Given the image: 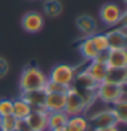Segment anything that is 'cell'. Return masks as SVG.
Segmentation results:
<instances>
[{
    "label": "cell",
    "mask_w": 127,
    "mask_h": 131,
    "mask_svg": "<svg viewBox=\"0 0 127 131\" xmlns=\"http://www.w3.org/2000/svg\"><path fill=\"white\" fill-rule=\"evenodd\" d=\"M47 81H48V77L38 67L27 66L19 77V89H20V92L44 89Z\"/></svg>",
    "instance_id": "1"
},
{
    "label": "cell",
    "mask_w": 127,
    "mask_h": 131,
    "mask_svg": "<svg viewBox=\"0 0 127 131\" xmlns=\"http://www.w3.org/2000/svg\"><path fill=\"white\" fill-rule=\"evenodd\" d=\"M96 98L105 105H112L116 101L124 98V86L101 82L96 89Z\"/></svg>",
    "instance_id": "2"
},
{
    "label": "cell",
    "mask_w": 127,
    "mask_h": 131,
    "mask_svg": "<svg viewBox=\"0 0 127 131\" xmlns=\"http://www.w3.org/2000/svg\"><path fill=\"white\" fill-rule=\"evenodd\" d=\"M90 108V104L86 101V98L82 94L75 90L74 88H70L66 93V105H64V112L68 116L74 115H82L85 111Z\"/></svg>",
    "instance_id": "3"
},
{
    "label": "cell",
    "mask_w": 127,
    "mask_h": 131,
    "mask_svg": "<svg viewBox=\"0 0 127 131\" xmlns=\"http://www.w3.org/2000/svg\"><path fill=\"white\" fill-rule=\"evenodd\" d=\"M100 19L105 26L113 27L124 20V11L115 3H105L100 8Z\"/></svg>",
    "instance_id": "4"
},
{
    "label": "cell",
    "mask_w": 127,
    "mask_h": 131,
    "mask_svg": "<svg viewBox=\"0 0 127 131\" xmlns=\"http://www.w3.org/2000/svg\"><path fill=\"white\" fill-rule=\"evenodd\" d=\"M77 74V68L72 67L70 64H56L55 67L51 70L49 72L48 79H51L53 82H57V83L67 86V88H71L74 78H75Z\"/></svg>",
    "instance_id": "5"
},
{
    "label": "cell",
    "mask_w": 127,
    "mask_h": 131,
    "mask_svg": "<svg viewBox=\"0 0 127 131\" xmlns=\"http://www.w3.org/2000/svg\"><path fill=\"white\" fill-rule=\"evenodd\" d=\"M85 71L88 72L97 83L104 82L107 71H108V67H107V64H105V53H100L94 60L88 61V67L85 68Z\"/></svg>",
    "instance_id": "6"
},
{
    "label": "cell",
    "mask_w": 127,
    "mask_h": 131,
    "mask_svg": "<svg viewBox=\"0 0 127 131\" xmlns=\"http://www.w3.org/2000/svg\"><path fill=\"white\" fill-rule=\"evenodd\" d=\"M107 41H108L109 49H126L127 45V33L124 23H122V26H113L111 30L105 33Z\"/></svg>",
    "instance_id": "7"
},
{
    "label": "cell",
    "mask_w": 127,
    "mask_h": 131,
    "mask_svg": "<svg viewBox=\"0 0 127 131\" xmlns=\"http://www.w3.org/2000/svg\"><path fill=\"white\" fill-rule=\"evenodd\" d=\"M97 86L98 83L83 70V71H79L75 74V78H74L71 88L77 89L81 93H96Z\"/></svg>",
    "instance_id": "8"
},
{
    "label": "cell",
    "mask_w": 127,
    "mask_h": 131,
    "mask_svg": "<svg viewBox=\"0 0 127 131\" xmlns=\"http://www.w3.org/2000/svg\"><path fill=\"white\" fill-rule=\"evenodd\" d=\"M25 122L34 131H48V112L45 109H31Z\"/></svg>",
    "instance_id": "9"
},
{
    "label": "cell",
    "mask_w": 127,
    "mask_h": 131,
    "mask_svg": "<svg viewBox=\"0 0 127 131\" xmlns=\"http://www.w3.org/2000/svg\"><path fill=\"white\" fill-rule=\"evenodd\" d=\"M89 119V124H92L94 128H101V127H108V126H118L116 119H115L111 108L108 109H101L94 112Z\"/></svg>",
    "instance_id": "10"
},
{
    "label": "cell",
    "mask_w": 127,
    "mask_h": 131,
    "mask_svg": "<svg viewBox=\"0 0 127 131\" xmlns=\"http://www.w3.org/2000/svg\"><path fill=\"white\" fill-rule=\"evenodd\" d=\"M105 64L108 68H127V51L108 49L105 52Z\"/></svg>",
    "instance_id": "11"
},
{
    "label": "cell",
    "mask_w": 127,
    "mask_h": 131,
    "mask_svg": "<svg viewBox=\"0 0 127 131\" xmlns=\"http://www.w3.org/2000/svg\"><path fill=\"white\" fill-rule=\"evenodd\" d=\"M22 27L25 31L27 33H38L41 29L44 27V16L40 14V12H27V14L23 15L22 18Z\"/></svg>",
    "instance_id": "12"
},
{
    "label": "cell",
    "mask_w": 127,
    "mask_h": 131,
    "mask_svg": "<svg viewBox=\"0 0 127 131\" xmlns=\"http://www.w3.org/2000/svg\"><path fill=\"white\" fill-rule=\"evenodd\" d=\"M45 96H47V93H45L44 89L20 92V97L31 106V109H44Z\"/></svg>",
    "instance_id": "13"
},
{
    "label": "cell",
    "mask_w": 127,
    "mask_h": 131,
    "mask_svg": "<svg viewBox=\"0 0 127 131\" xmlns=\"http://www.w3.org/2000/svg\"><path fill=\"white\" fill-rule=\"evenodd\" d=\"M66 93H47L44 102V109L47 112H57L64 111Z\"/></svg>",
    "instance_id": "14"
},
{
    "label": "cell",
    "mask_w": 127,
    "mask_h": 131,
    "mask_svg": "<svg viewBox=\"0 0 127 131\" xmlns=\"http://www.w3.org/2000/svg\"><path fill=\"white\" fill-rule=\"evenodd\" d=\"M77 27L85 37H90L97 33V23L90 15H79L75 20Z\"/></svg>",
    "instance_id": "15"
},
{
    "label": "cell",
    "mask_w": 127,
    "mask_h": 131,
    "mask_svg": "<svg viewBox=\"0 0 127 131\" xmlns=\"http://www.w3.org/2000/svg\"><path fill=\"white\" fill-rule=\"evenodd\" d=\"M68 120V115L64 111L57 112H48V130L49 131H60L63 130Z\"/></svg>",
    "instance_id": "16"
},
{
    "label": "cell",
    "mask_w": 127,
    "mask_h": 131,
    "mask_svg": "<svg viewBox=\"0 0 127 131\" xmlns=\"http://www.w3.org/2000/svg\"><path fill=\"white\" fill-rule=\"evenodd\" d=\"M89 127V119L83 113L74 115V116H68L67 124H66L63 131H88Z\"/></svg>",
    "instance_id": "17"
},
{
    "label": "cell",
    "mask_w": 127,
    "mask_h": 131,
    "mask_svg": "<svg viewBox=\"0 0 127 131\" xmlns=\"http://www.w3.org/2000/svg\"><path fill=\"white\" fill-rule=\"evenodd\" d=\"M78 49H79V52H81V56L83 57V60H86V61L94 60L98 55H100L98 51L96 49V47H94V44L92 42V40H90V37H85V38L79 42V45H78Z\"/></svg>",
    "instance_id": "18"
},
{
    "label": "cell",
    "mask_w": 127,
    "mask_h": 131,
    "mask_svg": "<svg viewBox=\"0 0 127 131\" xmlns=\"http://www.w3.org/2000/svg\"><path fill=\"white\" fill-rule=\"evenodd\" d=\"M104 82H109V83L119 85V86H126L127 68H108Z\"/></svg>",
    "instance_id": "19"
},
{
    "label": "cell",
    "mask_w": 127,
    "mask_h": 131,
    "mask_svg": "<svg viewBox=\"0 0 127 131\" xmlns=\"http://www.w3.org/2000/svg\"><path fill=\"white\" fill-rule=\"evenodd\" d=\"M30 112H31V106L22 97L16 98V100H12V115L18 120H25Z\"/></svg>",
    "instance_id": "20"
},
{
    "label": "cell",
    "mask_w": 127,
    "mask_h": 131,
    "mask_svg": "<svg viewBox=\"0 0 127 131\" xmlns=\"http://www.w3.org/2000/svg\"><path fill=\"white\" fill-rule=\"evenodd\" d=\"M111 111H112L115 119H116L118 124H124L127 122V102L126 98L116 101L115 104L111 105Z\"/></svg>",
    "instance_id": "21"
},
{
    "label": "cell",
    "mask_w": 127,
    "mask_h": 131,
    "mask_svg": "<svg viewBox=\"0 0 127 131\" xmlns=\"http://www.w3.org/2000/svg\"><path fill=\"white\" fill-rule=\"evenodd\" d=\"M61 11H63V7L59 0H45L44 2V12L49 18H57L61 14Z\"/></svg>",
    "instance_id": "22"
},
{
    "label": "cell",
    "mask_w": 127,
    "mask_h": 131,
    "mask_svg": "<svg viewBox=\"0 0 127 131\" xmlns=\"http://www.w3.org/2000/svg\"><path fill=\"white\" fill-rule=\"evenodd\" d=\"M90 40L94 44V47L98 51V53H105L109 49L108 47V41H107V36L105 33L104 34H100V33H96V34L90 36Z\"/></svg>",
    "instance_id": "23"
},
{
    "label": "cell",
    "mask_w": 127,
    "mask_h": 131,
    "mask_svg": "<svg viewBox=\"0 0 127 131\" xmlns=\"http://www.w3.org/2000/svg\"><path fill=\"white\" fill-rule=\"evenodd\" d=\"M18 126V119L14 115H7V116L0 117V131H12Z\"/></svg>",
    "instance_id": "24"
},
{
    "label": "cell",
    "mask_w": 127,
    "mask_h": 131,
    "mask_svg": "<svg viewBox=\"0 0 127 131\" xmlns=\"http://www.w3.org/2000/svg\"><path fill=\"white\" fill-rule=\"evenodd\" d=\"M68 89L70 88H67V86H63V85L57 83V82H53L51 79H48L44 86L45 93H67Z\"/></svg>",
    "instance_id": "25"
},
{
    "label": "cell",
    "mask_w": 127,
    "mask_h": 131,
    "mask_svg": "<svg viewBox=\"0 0 127 131\" xmlns=\"http://www.w3.org/2000/svg\"><path fill=\"white\" fill-rule=\"evenodd\" d=\"M12 115V100L8 98H2L0 100V117Z\"/></svg>",
    "instance_id": "26"
},
{
    "label": "cell",
    "mask_w": 127,
    "mask_h": 131,
    "mask_svg": "<svg viewBox=\"0 0 127 131\" xmlns=\"http://www.w3.org/2000/svg\"><path fill=\"white\" fill-rule=\"evenodd\" d=\"M8 71H10V64H8V61L4 57L0 56V79H3L8 74Z\"/></svg>",
    "instance_id": "27"
},
{
    "label": "cell",
    "mask_w": 127,
    "mask_h": 131,
    "mask_svg": "<svg viewBox=\"0 0 127 131\" xmlns=\"http://www.w3.org/2000/svg\"><path fill=\"white\" fill-rule=\"evenodd\" d=\"M16 128H18L19 131H34L31 127L27 126V123L25 120H18V126H16Z\"/></svg>",
    "instance_id": "28"
},
{
    "label": "cell",
    "mask_w": 127,
    "mask_h": 131,
    "mask_svg": "<svg viewBox=\"0 0 127 131\" xmlns=\"http://www.w3.org/2000/svg\"><path fill=\"white\" fill-rule=\"evenodd\" d=\"M94 131H119L118 126H108V127H101V128H94Z\"/></svg>",
    "instance_id": "29"
},
{
    "label": "cell",
    "mask_w": 127,
    "mask_h": 131,
    "mask_svg": "<svg viewBox=\"0 0 127 131\" xmlns=\"http://www.w3.org/2000/svg\"><path fill=\"white\" fill-rule=\"evenodd\" d=\"M12 131H19V130H18V128H15V130H12Z\"/></svg>",
    "instance_id": "30"
},
{
    "label": "cell",
    "mask_w": 127,
    "mask_h": 131,
    "mask_svg": "<svg viewBox=\"0 0 127 131\" xmlns=\"http://www.w3.org/2000/svg\"><path fill=\"white\" fill-rule=\"evenodd\" d=\"M63 130H64V128H63ZM63 130H60V131H63ZM48 131H49V130H48Z\"/></svg>",
    "instance_id": "31"
}]
</instances>
